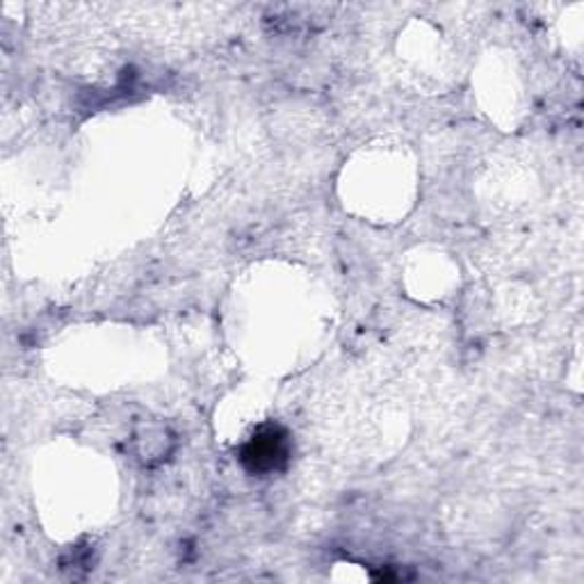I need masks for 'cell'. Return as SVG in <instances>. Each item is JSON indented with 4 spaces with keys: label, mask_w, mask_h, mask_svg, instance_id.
<instances>
[{
    "label": "cell",
    "mask_w": 584,
    "mask_h": 584,
    "mask_svg": "<svg viewBox=\"0 0 584 584\" xmlns=\"http://www.w3.org/2000/svg\"><path fill=\"white\" fill-rule=\"evenodd\" d=\"M245 464L251 470H276L288 460V441L282 429L267 427L261 434L251 439V443L245 448Z\"/></svg>",
    "instance_id": "6da1fadb"
}]
</instances>
